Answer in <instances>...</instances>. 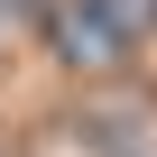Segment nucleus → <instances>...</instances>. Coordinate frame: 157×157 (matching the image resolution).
I'll list each match as a JSON object with an SVG mask.
<instances>
[{"label":"nucleus","mask_w":157,"mask_h":157,"mask_svg":"<svg viewBox=\"0 0 157 157\" xmlns=\"http://www.w3.org/2000/svg\"><path fill=\"white\" fill-rule=\"evenodd\" d=\"M139 28H148V0H74V19H65V46L83 56V65H120Z\"/></svg>","instance_id":"obj_1"}]
</instances>
